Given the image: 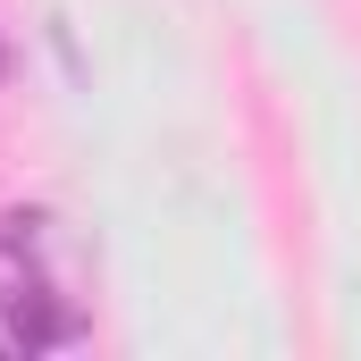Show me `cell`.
Segmentation results:
<instances>
[{
    "label": "cell",
    "mask_w": 361,
    "mask_h": 361,
    "mask_svg": "<svg viewBox=\"0 0 361 361\" xmlns=\"http://www.w3.org/2000/svg\"><path fill=\"white\" fill-rule=\"evenodd\" d=\"M85 336V311L59 277L51 252V219L42 210H8L0 219V345L17 353H51V345H76Z\"/></svg>",
    "instance_id": "6da1fadb"
}]
</instances>
